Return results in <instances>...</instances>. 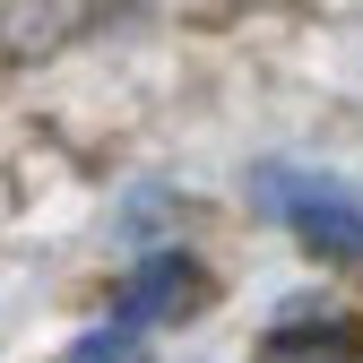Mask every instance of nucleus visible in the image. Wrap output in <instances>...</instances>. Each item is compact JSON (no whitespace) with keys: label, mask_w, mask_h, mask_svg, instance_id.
<instances>
[{"label":"nucleus","mask_w":363,"mask_h":363,"mask_svg":"<svg viewBox=\"0 0 363 363\" xmlns=\"http://www.w3.org/2000/svg\"><path fill=\"white\" fill-rule=\"evenodd\" d=\"M191 303H208V277H199L191 251L164 242V251H139V259H130V277H121V294H113V320L147 337L156 320H182Z\"/></svg>","instance_id":"f03ea898"},{"label":"nucleus","mask_w":363,"mask_h":363,"mask_svg":"<svg viewBox=\"0 0 363 363\" xmlns=\"http://www.w3.org/2000/svg\"><path fill=\"white\" fill-rule=\"evenodd\" d=\"M61 363H139V329H121V320H104V329H86Z\"/></svg>","instance_id":"7ed1b4c3"},{"label":"nucleus","mask_w":363,"mask_h":363,"mask_svg":"<svg viewBox=\"0 0 363 363\" xmlns=\"http://www.w3.org/2000/svg\"><path fill=\"white\" fill-rule=\"evenodd\" d=\"M259 208H277L294 234L320 251V259H363V199L346 173H294V164H268L259 173Z\"/></svg>","instance_id":"f257e3e1"}]
</instances>
